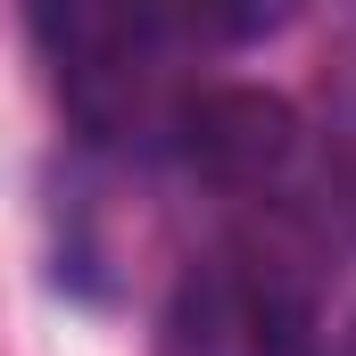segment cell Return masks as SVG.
<instances>
[{
	"label": "cell",
	"instance_id": "3",
	"mask_svg": "<svg viewBox=\"0 0 356 356\" xmlns=\"http://www.w3.org/2000/svg\"><path fill=\"white\" fill-rule=\"evenodd\" d=\"M307 356H356V315L340 323V332H323V348H307Z\"/></svg>",
	"mask_w": 356,
	"mask_h": 356
},
{
	"label": "cell",
	"instance_id": "4",
	"mask_svg": "<svg viewBox=\"0 0 356 356\" xmlns=\"http://www.w3.org/2000/svg\"><path fill=\"white\" fill-rule=\"evenodd\" d=\"M340 191H348V216H356V149H348V175H340Z\"/></svg>",
	"mask_w": 356,
	"mask_h": 356
},
{
	"label": "cell",
	"instance_id": "1",
	"mask_svg": "<svg viewBox=\"0 0 356 356\" xmlns=\"http://www.w3.org/2000/svg\"><path fill=\"white\" fill-rule=\"evenodd\" d=\"M166 356H307V290L266 249H224L182 282Z\"/></svg>",
	"mask_w": 356,
	"mask_h": 356
},
{
	"label": "cell",
	"instance_id": "2",
	"mask_svg": "<svg viewBox=\"0 0 356 356\" xmlns=\"http://www.w3.org/2000/svg\"><path fill=\"white\" fill-rule=\"evenodd\" d=\"M166 149L216 191H266L298 158V108L266 83H199L182 91Z\"/></svg>",
	"mask_w": 356,
	"mask_h": 356
}]
</instances>
